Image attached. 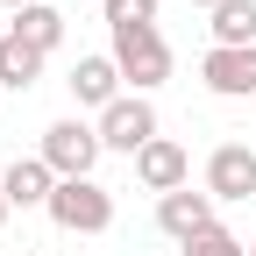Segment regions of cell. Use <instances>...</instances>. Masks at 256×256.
Listing matches in <instances>:
<instances>
[{"label":"cell","mask_w":256,"mask_h":256,"mask_svg":"<svg viewBox=\"0 0 256 256\" xmlns=\"http://www.w3.org/2000/svg\"><path fill=\"white\" fill-rule=\"evenodd\" d=\"M50 220H57L64 235H107V228H114V192H107L100 178H57Z\"/></svg>","instance_id":"6da1fadb"},{"label":"cell","mask_w":256,"mask_h":256,"mask_svg":"<svg viewBox=\"0 0 256 256\" xmlns=\"http://www.w3.org/2000/svg\"><path fill=\"white\" fill-rule=\"evenodd\" d=\"M107 57L121 64V78L136 86V92H150V86L171 78V43L156 36V22H142V28H114V50H107Z\"/></svg>","instance_id":"7a4b0ae2"},{"label":"cell","mask_w":256,"mask_h":256,"mask_svg":"<svg viewBox=\"0 0 256 256\" xmlns=\"http://www.w3.org/2000/svg\"><path fill=\"white\" fill-rule=\"evenodd\" d=\"M100 150H107V142H100V128L72 114V121H50V128H43V150H36V156H43L57 178H92Z\"/></svg>","instance_id":"3957f363"},{"label":"cell","mask_w":256,"mask_h":256,"mask_svg":"<svg viewBox=\"0 0 256 256\" xmlns=\"http://www.w3.org/2000/svg\"><path fill=\"white\" fill-rule=\"evenodd\" d=\"M100 128V142L107 150H121V156H142L150 142H156V107H150V92H121V100L92 121Z\"/></svg>","instance_id":"277c9868"},{"label":"cell","mask_w":256,"mask_h":256,"mask_svg":"<svg viewBox=\"0 0 256 256\" xmlns=\"http://www.w3.org/2000/svg\"><path fill=\"white\" fill-rule=\"evenodd\" d=\"M206 192L214 200H249L256 192V150L249 142H220L206 156Z\"/></svg>","instance_id":"5b68a950"},{"label":"cell","mask_w":256,"mask_h":256,"mask_svg":"<svg viewBox=\"0 0 256 256\" xmlns=\"http://www.w3.org/2000/svg\"><path fill=\"white\" fill-rule=\"evenodd\" d=\"M200 78L214 100H249L256 92V50H206L200 57Z\"/></svg>","instance_id":"8992f818"},{"label":"cell","mask_w":256,"mask_h":256,"mask_svg":"<svg viewBox=\"0 0 256 256\" xmlns=\"http://www.w3.org/2000/svg\"><path fill=\"white\" fill-rule=\"evenodd\" d=\"M136 178L164 200V192H185L192 185V156H185V142H171V136H156L142 156H136Z\"/></svg>","instance_id":"52a82bcc"},{"label":"cell","mask_w":256,"mask_h":256,"mask_svg":"<svg viewBox=\"0 0 256 256\" xmlns=\"http://www.w3.org/2000/svg\"><path fill=\"white\" fill-rule=\"evenodd\" d=\"M156 228H164L171 242H192V235H206L214 228V192H164L156 200Z\"/></svg>","instance_id":"ba28073f"},{"label":"cell","mask_w":256,"mask_h":256,"mask_svg":"<svg viewBox=\"0 0 256 256\" xmlns=\"http://www.w3.org/2000/svg\"><path fill=\"white\" fill-rule=\"evenodd\" d=\"M64 86H72V100H78V107H100V114H107V107L121 100V86H128V78H121V64H114V57H78Z\"/></svg>","instance_id":"9c48e42d"},{"label":"cell","mask_w":256,"mask_h":256,"mask_svg":"<svg viewBox=\"0 0 256 256\" xmlns=\"http://www.w3.org/2000/svg\"><path fill=\"white\" fill-rule=\"evenodd\" d=\"M0 192H8V206H50L57 171L43 164V156H14V164L0 171Z\"/></svg>","instance_id":"30bf717a"},{"label":"cell","mask_w":256,"mask_h":256,"mask_svg":"<svg viewBox=\"0 0 256 256\" xmlns=\"http://www.w3.org/2000/svg\"><path fill=\"white\" fill-rule=\"evenodd\" d=\"M214 50H256V0H220L214 8Z\"/></svg>","instance_id":"8fae6325"},{"label":"cell","mask_w":256,"mask_h":256,"mask_svg":"<svg viewBox=\"0 0 256 256\" xmlns=\"http://www.w3.org/2000/svg\"><path fill=\"white\" fill-rule=\"evenodd\" d=\"M8 36H22L28 50H43V57H50V50L64 43V14L50 8V0H36V8H22V14L8 22Z\"/></svg>","instance_id":"7c38bea8"},{"label":"cell","mask_w":256,"mask_h":256,"mask_svg":"<svg viewBox=\"0 0 256 256\" xmlns=\"http://www.w3.org/2000/svg\"><path fill=\"white\" fill-rule=\"evenodd\" d=\"M43 78V50H28L22 36H0V86L8 92H28Z\"/></svg>","instance_id":"4fadbf2b"},{"label":"cell","mask_w":256,"mask_h":256,"mask_svg":"<svg viewBox=\"0 0 256 256\" xmlns=\"http://www.w3.org/2000/svg\"><path fill=\"white\" fill-rule=\"evenodd\" d=\"M185 256H249V249H242V242H235V235L214 220L206 235H192V242H185Z\"/></svg>","instance_id":"5bb4252c"},{"label":"cell","mask_w":256,"mask_h":256,"mask_svg":"<svg viewBox=\"0 0 256 256\" xmlns=\"http://www.w3.org/2000/svg\"><path fill=\"white\" fill-rule=\"evenodd\" d=\"M156 22V0H107V28H142Z\"/></svg>","instance_id":"9a60e30c"},{"label":"cell","mask_w":256,"mask_h":256,"mask_svg":"<svg viewBox=\"0 0 256 256\" xmlns=\"http://www.w3.org/2000/svg\"><path fill=\"white\" fill-rule=\"evenodd\" d=\"M0 8H8V14H22V8H36V0H0Z\"/></svg>","instance_id":"2e32d148"},{"label":"cell","mask_w":256,"mask_h":256,"mask_svg":"<svg viewBox=\"0 0 256 256\" xmlns=\"http://www.w3.org/2000/svg\"><path fill=\"white\" fill-rule=\"evenodd\" d=\"M8 214H14V206H8V192H0V220H8Z\"/></svg>","instance_id":"e0dca14e"},{"label":"cell","mask_w":256,"mask_h":256,"mask_svg":"<svg viewBox=\"0 0 256 256\" xmlns=\"http://www.w3.org/2000/svg\"><path fill=\"white\" fill-rule=\"evenodd\" d=\"M192 8H220V0H192Z\"/></svg>","instance_id":"ac0fdd59"},{"label":"cell","mask_w":256,"mask_h":256,"mask_svg":"<svg viewBox=\"0 0 256 256\" xmlns=\"http://www.w3.org/2000/svg\"><path fill=\"white\" fill-rule=\"evenodd\" d=\"M22 256H36V249H22Z\"/></svg>","instance_id":"d6986e66"},{"label":"cell","mask_w":256,"mask_h":256,"mask_svg":"<svg viewBox=\"0 0 256 256\" xmlns=\"http://www.w3.org/2000/svg\"><path fill=\"white\" fill-rule=\"evenodd\" d=\"M249 256H256V249H249Z\"/></svg>","instance_id":"ffe728a7"}]
</instances>
